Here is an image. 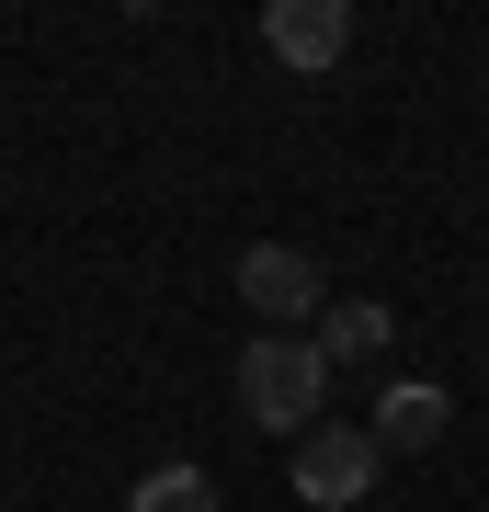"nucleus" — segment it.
I'll return each instance as SVG.
<instances>
[{
  "mask_svg": "<svg viewBox=\"0 0 489 512\" xmlns=\"http://www.w3.org/2000/svg\"><path fill=\"white\" fill-rule=\"evenodd\" d=\"M308 353L319 365H364V353H387V308H364V296H330L308 319Z\"/></svg>",
  "mask_w": 489,
  "mask_h": 512,
  "instance_id": "nucleus-6",
  "label": "nucleus"
},
{
  "mask_svg": "<svg viewBox=\"0 0 489 512\" xmlns=\"http://www.w3.org/2000/svg\"><path fill=\"white\" fill-rule=\"evenodd\" d=\"M330 399V365L308 353V330H262L251 353H239V410L262 421V433H308Z\"/></svg>",
  "mask_w": 489,
  "mask_h": 512,
  "instance_id": "nucleus-1",
  "label": "nucleus"
},
{
  "mask_svg": "<svg viewBox=\"0 0 489 512\" xmlns=\"http://www.w3.org/2000/svg\"><path fill=\"white\" fill-rule=\"evenodd\" d=\"M126 512H217V478L205 467H148L126 490Z\"/></svg>",
  "mask_w": 489,
  "mask_h": 512,
  "instance_id": "nucleus-7",
  "label": "nucleus"
},
{
  "mask_svg": "<svg viewBox=\"0 0 489 512\" xmlns=\"http://www.w3.org/2000/svg\"><path fill=\"white\" fill-rule=\"evenodd\" d=\"M376 433H353V421H308L296 433V501L308 512H353L364 490H376Z\"/></svg>",
  "mask_w": 489,
  "mask_h": 512,
  "instance_id": "nucleus-2",
  "label": "nucleus"
},
{
  "mask_svg": "<svg viewBox=\"0 0 489 512\" xmlns=\"http://www.w3.org/2000/svg\"><path fill=\"white\" fill-rule=\"evenodd\" d=\"M239 296L262 308V330H308L330 308V274L296 251V239H251V251H239Z\"/></svg>",
  "mask_w": 489,
  "mask_h": 512,
  "instance_id": "nucleus-3",
  "label": "nucleus"
},
{
  "mask_svg": "<svg viewBox=\"0 0 489 512\" xmlns=\"http://www.w3.org/2000/svg\"><path fill=\"white\" fill-rule=\"evenodd\" d=\"M262 46L273 57H285V69H330V57H342L353 46V12H342V0H273V12H262Z\"/></svg>",
  "mask_w": 489,
  "mask_h": 512,
  "instance_id": "nucleus-4",
  "label": "nucleus"
},
{
  "mask_svg": "<svg viewBox=\"0 0 489 512\" xmlns=\"http://www.w3.org/2000/svg\"><path fill=\"white\" fill-rule=\"evenodd\" d=\"M376 456H433V444L455 433V399L444 387H421V376H387V399H376Z\"/></svg>",
  "mask_w": 489,
  "mask_h": 512,
  "instance_id": "nucleus-5",
  "label": "nucleus"
}]
</instances>
